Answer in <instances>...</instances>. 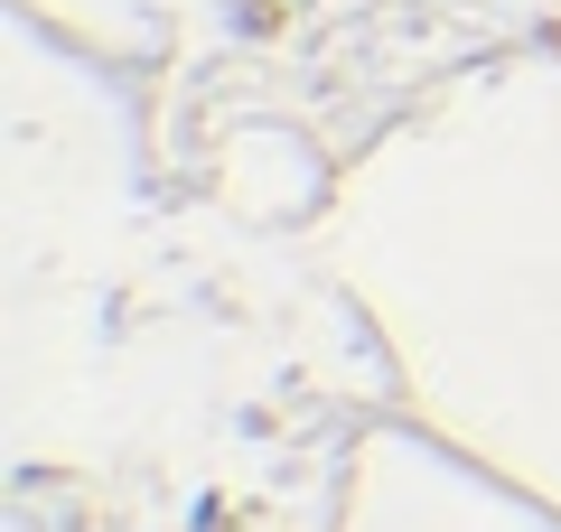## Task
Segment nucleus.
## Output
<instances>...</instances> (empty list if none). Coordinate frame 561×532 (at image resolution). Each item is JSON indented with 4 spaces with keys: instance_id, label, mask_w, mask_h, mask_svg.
<instances>
[]
</instances>
